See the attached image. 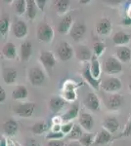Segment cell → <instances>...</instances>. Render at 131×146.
Here are the masks:
<instances>
[{"label": "cell", "mask_w": 131, "mask_h": 146, "mask_svg": "<svg viewBox=\"0 0 131 146\" xmlns=\"http://www.w3.org/2000/svg\"><path fill=\"white\" fill-rule=\"evenodd\" d=\"M6 100V92L4 89H0V102H4Z\"/></svg>", "instance_id": "cell-47"}, {"label": "cell", "mask_w": 131, "mask_h": 146, "mask_svg": "<svg viewBox=\"0 0 131 146\" xmlns=\"http://www.w3.org/2000/svg\"><path fill=\"white\" fill-rule=\"evenodd\" d=\"M32 55V42L30 41H25L24 43H22L20 49V56H21V60L23 62H28L30 58V56Z\"/></svg>", "instance_id": "cell-19"}, {"label": "cell", "mask_w": 131, "mask_h": 146, "mask_svg": "<svg viewBox=\"0 0 131 146\" xmlns=\"http://www.w3.org/2000/svg\"><path fill=\"white\" fill-rule=\"evenodd\" d=\"M78 113H79V105H78V103H73L70 107V109H69L65 114L62 115L64 123H65V122L73 121V119H75L78 116Z\"/></svg>", "instance_id": "cell-25"}, {"label": "cell", "mask_w": 131, "mask_h": 146, "mask_svg": "<svg viewBox=\"0 0 131 146\" xmlns=\"http://www.w3.org/2000/svg\"><path fill=\"white\" fill-rule=\"evenodd\" d=\"M95 138H96V135L91 133H83L81 137L78 139L82 146H91L93 143L95 142Z\"/></svg>", "instance_id": "cell-33"}, {"label": "cell", "mask_w": 131, "mask_h": 146, "mask_svg": "<svg viewBox=\"0 0 131 146\" xmlns=\"http://www.w3.org/2000/svg\"><path fill=\"white\" fill-rule=\"evenodd\" d=\"M75 51L71 48V46L67 42H63L59 45L58 49H57V55H58L59 58L62 62H67L70 60L73 56L75 55Z\"/></svg>", "instance_id": "cell-6"}, {"label": "cell", "mask_w": 131, "mask_h": 146, "mask_svg": "<svg viewBox=\"0 0 131 146\" xmlns=\"http://www.w3.org/2000/svg\"><path fill=\"white\" fill-rule=\"evenodd\" d=\"M82 129H82L81 126H79V125H75L73 129H71V131L69 133L68 135H67V137H68L69 139H71V140L79 139V138L81 137L82 135H83Z\"/></svg>", "instance_id": "cell-32"}, {"label": "cell", "mask_w": 131, "mask_h": 146, "mask_svg": "<svg viewBox=\"0 0 131 146\" xmlns=\"http://www.w3.org/2000/svg\"><path fill=\"white\" fill-rule=\"evenodd\" d=\"M47 146H66V144L61 139H54V140H50L47 143Z\"/></svg>", "instance_id": "cell-42"}, {"label": "cell", "mask_w": 131, "mask_h": 146, "mask_svg": "<svg viewBox=\"0 0 131 146\" xmlns=\"http://www.w3.org/2000/svg\"><path fill=\"white\" fill-rule=\"evenodd\" d=\"M121 25H124V27H131V17L126 15L125 17H123V19L121 20Z\"/></svg>", "instance_id": "cell-43"}, {"label": "cell", "mask_w": 131, "mask_h": 146, "mask_svg": "<svg viewBox=\"0 0 131 146\" xmlns=\"http://www.w3.org/2000/svg\"><path fill=\"white\" fill-rule=\"evenodd\" d=\"M16 146H21L20 144H18V143H16Z\"/></svg>", "instance_id": "cell-57"}, {"label": "cell", "mask_w": 131, "mask_h": 146, "mask_svg": "<svg viewBox=\"0 0 131 146\" xmlns=\"http://www.w3.org/2000/svg\"><path fill=\"white\" fill-rule=\"evenodd\" d=\"M0 146H8V140L6 137H1V141H0Z\"/></svg>", "instance_id": "cell-49"}, {"label": "cell", "mask_w": 131, "mask_h": 146, "mask_svg": "<svg viewBox=\"0 0 131 146\" xmlns=\"http://www.w3.org/2000/svg\"><path fill=\"white\" fill-rule=\"evenodd\" d=\"M52 124L53 125H63L64 120L62 118V116H55L52 119Z\"/></svg>", "instance_id": "cell-44"}, {"label": "cell", "mask_w": 131, "mask_h": 146, "mask_svg": "<svg viewBox=\"0 0 131 146\" xmlns=\"http://www.w3.org/2000/svg\"><path fill=\"white\" fill-rule=\"evenodd\" d=\"M67 100L63 96H52L49 100V108L52 112H60L66 105Z\"/></svg>", "instance_id": "cell-16"}, {"label": "cell", "mask_w": 131, "mask_h": 146, "mask_svg": "<svg viewBox=\"0 0 131 146\" xmlns=\"http://www.w3.org/2000/svg\"><path fill=\"white\" fill-rule=\"evenodd\" d=\"M49 129V125L46 123L45 121H39L36 122L32 128V131L33 133V135H41L44 133H46Z\"/></svg>", "instance_id": "cell-28"}, {"label": "cell", "mask_w": 131, "mask_h": 146, "mask_svg": "<svg viewBox=\"0 0 131 146\" xmlns=\"http://www.w3.org/2000/svg\"><path fill=\"white\" fill-rule=\"evenodd\" d=\"M73 126H75V124H73L71 122H65V123L62 125L61 131L65 135H68L69 133H70L71 131V129H73Z\"/></svg>", "instance_id": "cell-39"}, {"label": "cell", "mask_w": 131, "mask_h": 146, "mask_svg": "<svg viewBox=\"0 0 131 146\" xmlns=\"http://www.w3.org/2000/svg\"><path fill=\"white\" fill-rule=\"evenodd\" d=\"M123 103V96L118 94L116 95H112L109 96L108 100H107V107L111 111H116L121 107Z\"/></svg>", "instance_id": "cell-14"}, {"label": "cell", "mask_w": 131, "mask_h": 146, "mask_svg": "<svg viewBox=\"0 0 131 146\" xmlns=\"http://www.w3.org/2000/svg\"><path fill=\"white\" fill-rule=\"evenodd\" d=\"M46 1L47 0H35V2H36V4H37V7H38L41 11L44 10V7L46 5Z\"/></svg>", "instance_id": "cell-46"}, {"label": "cell", "mask_w": 131, "mask_h": 146, "mask_svg": "<svg viewBox=\"0 0 131 146\" xmlns=\"http://www.w3.org/2000/svg\"><path fill=\"white\" fill-rule=\"evenodd\" d=\"M8 146H16V143H14L11 140H8Z\"/></svg>", "instance_id": "cell-54"}, {"label": "cell", "mask_w": 131, "mask_h": 146, "mask_svg": "<svg viewBox=\"0 0 131 146\" xmlns=\"http://www.w3.org/2000/svg\"><path fill=\"white\" fill-rule=\"evenodd\" d=\"M112 22L111 20L108 18H102L101 20L98 21V23H96V32L100 35H108L110 32L112 31Z\"/></svg>", "instance_id": "cell-11"}, {"label": "cell", "mask_w": 131, "mask_h": 146, "mask_svg": "<svg viewBox=\"0 0 131 146\" xmlns=\"http://www.w3.org/2000/svg\"><path fill=\"white\" fill-rule=\"evenodd\" d=\"M61 128H62V125H53L51 131H61Z\"/></svg>", "instance_id": "cell-48"}, {"label": "cell", "mask_w": 131, "mask_h": 146, "mask_svg": "<svg viewBox=\"0 0 131 146\" xmlns=\"http://www.w3.org/2000/svg\"><path fill=\"white\" fill-rule=\"evenodd\" d=\"M106 1L111 4H120V3H122L124 0H106Z\"/></svg>", "instance_id": "cell-50"}, {"label": "cell", "mask_w": 131, "mask_h": 146, "mask_svg": "<svg viewBox=\"0 0 131 146\" xmlns=\"http://www.w3.org/2000/svg\"><path fill=\"white\" fill-rule=\"evenodd\" d=\"M101 87L107 93H115V92L121 90V88H122V82L120 81V79L116 78V77H112V78L105 80L103 83H102Z\"/></svg>", "instance_id": "cell-7"}, {"label": "cell", "mask_w": 131, "mask_h": 146, "mask_svg": "<svg viewBox=\"0 0 131 146\" xmlns=\"http://www.w3.org/2000/svg\"><path fill=\"white\" fill-rule=\"evenodd\" d=\"M39 60L46 70H52L56 65L57 60L55 55L50 51H42L39 56Z\"/></svg>", "instance_id": "cell-5"}, {"label": "cell", "mask_w": 131, "mask_h": 146, "mask_svg": "<svg viewBox=\"0 0 131 146\" xmlns=\"http://www.w3.org/2000/svg\"><path fill=\"white\" fill-rule=\"evenodd\" d=\"M85 33H86V25L82 22H75L73 23V27L71 29V38L75 40V42H78L84 37Z\"/></svg>", "instance_id": "cell-8"}, {"label": "cell", "mask_w": 131, "mask_h": 146, "mask_svg": "<svg viewBox=\"0 0 131 146\" xmlns=\"http://www.w3.org/2000/svg\"><path fill=\"white\" fill-rule=\"evenodd\" d=\"M78 85L73 81H67L64 86V90H77Z\"/></svg>", "instance_id": "cell-41"}, {"label": "cell", "mask_w": 131, "mask_h": 146, "mask_svg": "<svg viewBox=\"0 0 131 146\" xmlns=\"http://www.w3.org/2000/svg\"><path fill=\"white\" fill-rule=\"evenodd\" d=\"M9 27H10V19L8 16H4L0 21V33L2 36H5L9 30Z\"/></svg>", "instance_id": "cell-35"}, {"label": "cell", "mask_w": 131, "mask_h": 146, "mask_svg": "<svg viewBox=\"0 0 131 146\" xmlns=\"http://www.w3.org/2000/svg\"><path fill=\"white\" fill-rule=\"evenodd\" d=\"M120 121L115 117H108L104 120L103 122V128L109 131L111 133H115L120 129Z\"/></svg>", "instance_id": "cell-20"}, {"label": "cell", "mask_w": 131, "mask_h": 146, "mask_svg": "<svg viewBox=\"0 0 131 146\" xmlns=\"http://www.w3.org/2000/svg\"><path fill=\"white\" fill-rule=\"evenodd\" d=\"M131 40V35L123 31H118L113 36V42L116 46H124Z\"/></svg>", "instance_id": "cell-24"}, {"label": "cell", "mask_w": 131, "mask_h": 146, "mask_svg": "<svg viewBox=\"0 0 131 146\" xmlns=\"http://www.w3.org/2000/svg\"><path fill=\"white\" fill-rule=\"evenodd\" d=\"M12 31H13V34L15 35V37H17L18 39L25 38L28 32L27 23L23 22V21H17L12 27Z\"/></svg>", "instance_id": "cell-12"}, {"label": "cell", "mask_w": 131, "mask_h": 146, "mask_svg": "<svg viewBox=\"0 0 131 146\" xmlns=\"http://www.w3.org/2000/svg\"><path fill=\"white\" fill-rule=\"evenodd\" d=\"M78 122H79L80 126L82 127V129L87 131H92V129L94 128V119H93L92 115L90 113H81L79 119H78Z\"/></svg>", "instance_id": "cell-15"}, {"label": "cell", "mask_w": 131, "mask_h": 146, "mask_svg": "<svg viewBox=\"0 0 131 146\" xmlns=\"http://www.w3.org/2000/svg\"><path fill=\"white\" fill-rule=\"evenodd\" d=\"M13 1H14V0H3V2H5V3H7V4L13 3Z\"/></svg>", "instance_id": "cell-55"}, {"label": "cell", "mask_w": 131, "mask_h": 146, "mask_svg": "<svg viewBox=\"0 0 131 146\" xmlns=\"http://www.w3.org/2000/svg\"><path fill=\"white\" fill-rule=\"evenodd\" d=\"M28 90L23 85L18 86L14 91L12 92V98L14 100H23L28 98Z\"/></svg>", "instance_id": "cell-26"}, {"label": "cell", "mask_w": 131, "mask_h": 146, "mask_svg": "<svg viewBox=\"0 0 131 146\" xmlns=\"http://www.w3.org/2000/svg\"><path fill=\"white\" fill-rule=\"evenodd\" d=\"M92 0H79V4H81V5H86V4L90 3Z\"/></svg>", "instance_id": "cell-51"}, {"label": "cell", "mask_w": 131, "mask_h": 146, "mask_svg": "<svg viewBox=\"0 0 131 146\" xmlns=\"http://www.w3.org/2000/svg\"><path fill=\"white\" fill-rule=\"evenodd\" d=\"M68 146H82V145H81V143H80L79 141H78V142H75V141H73V142H71Z\"/></svg>", "instance_id": "cell-52"}, {"label": "cell", "mask_w": 131, "mask_h": 146, "mask_svg": "<svg viewBox=\"0 0 131 146\" xmlns=\"http://www.w3.org/2000/svg\"><path fill=\"white\" fill-rule=\"evenodd\" d=\"M18 78V71L14 67H6L3 70V81L6 84H14Z\"/></svg>", "instance_id": "cell-22"}, {"label": "cell", "mask_w": 131, "mask_h": 146, "mask_svg": "<svg viewBox=\"0 0 131 146\" xmlns=\"http://www.w3.org/2000/svg\"><path fill=\"white\" fill-rule=\"evenodd\" d=\"M3 56L8 60H15L17 58V50L16 47L12 42H7L2 48Z\"/></svg>", "instance_id": "cell-27"}, {"label": "cell", "mask_w": 131, "mask_h": 146, "mask_svg": "<svg viewBox=\"0 0 131 146\" xmlns=\"http://www.w3.org/2000/svg\"><path fill=\"white\" fill-rule=\"evenodd\" d=\"M120 136H125V137H129V136H131V115H130V118L128 120L127 124H126L125 128L123 129V131L120 135Z\"/></svg>", "instance_id": "cell-40"}, {"label": "cell", "mask_w": 131, "mask_h": 146, "mask_svg": "<svg viewBox=\"0 0 131 146\" xmlns=\"http://www.w3.org/2000/svg\"><path fill=\"white\" fill-rule=\"evenodd\" d=\"M90 69H91L93 76L97 79H100V76H101V65H100L98 58L96 56H92L91 63H90Z\"/></svg>", "instance_id": "cell-31"}, {"label": "cell", "mask_w": 131, "mask_h": 146, "mask_svg": "<svg viewBox=\"0 0 131 146\" xmlns=\"http://www.w3.org/2000/svg\"><path fill=\"white\" fill-rule=\"evenodd\" d=\"M35 103L27 102V103H21L16 106H14V112L16 115L22 117V118H30L32 116L35 110Z\"/></svg>", "instance_id": "cell-4"}, {"label": "cell", "mask_w": 131, "mask_h": 146, "mask_svg": "<svg viewBox=\"0 0 131 146\" xmlns=\"http://www.w3.org/2000/svg\"><path fill=\"white\" fill-rule=\"evenodd\" d=\"M63 98L67 101H75L77 98V95L75 90H64Z\"/></svg>", "instance_id": "cell-37"}, {"label": "cell", "mask_w": 131, "mask_h": 146, "mask_svg": "<svg viewBox=\"0 0 131 146\" xmlns=\"http://www.w3.org/2000/svg\"><path fill=\"white\" fill-rule=\"evenodd\" d=\"M84 103L85 106L89 110H91L92 112H98L100 110V107H101L99 98L96 96V94L92 93V92L87 94L86 98L84 100Z\"/></svg>", "instance_id": "cell-9"}, {"label": "cell", "mask_w": 131, "mask_h": 146, "mask_svg": "<svg viewBox=\"0 0 131 146\" xmlns=\"http://www.w3.org/2000/svg\"><path fill=\"white\" fill-rule=\"evenodd\" d=\"M106 51V44L103 42H96L93 45V55L96 56L97 58L101 56L103 53Z\"/></svg>", "instance_id": "cell-36"}, {"label": "cell", "mask_w": 131, "mask_h": 146, "mask_svg": "<svg viewBox=\"0 0 131 146\" xmlns=\"http://www.w3.org/2000/svg\"><path fill=\"white\" fill-rule=\"evenodd\" d=\"M104 71L105 73L109 75H116L122 71V65L121 62L118 58L114 56H109L105 62L104 65Z\"/></svg>", "instance_id": "cell-2"}, {"label": "cell", "mask_w": 131, "mask_h": 146, "mask_svg": "<svg viewBox=\"0 0 131 146\" xmlns=\"http://www.w3.org/2000/svg\"><path fill=\"white\" fill-rule=\"evenodd\" d=\"M116 58L121 62H130L131 60V49L125 46H120L116 49Z\"/></svg>", "instance_id": "cell-23"}, {"label": "cell", "mask_w": 131, "mask_h": 146, "mask_svg": "<svg viewBox=\"0 0 131 146\" xmlns=\"http://www.w3.org/2000/svg\"><path fill=\"white\" fill-rule=\"evenodd\" d=\"M54 6L56 8V11L58 12V14L63 15L70 9L71 1L70 0H55Z\"/></svg>", "instance_id": "cell-29"}, {"label": "cell", "mask_w": 131, "mask_h": 146, "mask_svg": "<svg viewBox=\"0 0 131 146\" xmlns=\"http://www.w3.org/2000/svg\"><path fill=\"white\" fill-rule=\"evenodd\" d=\"M127 16H129V17H131V4L129 5V7H128V10H127Z\"/></svg>", "instance_id": "cell-53"}, {"label": "cell", "mask_w": 131, "mask_h": 146, "mask_svg": "<svg viewBox=\"0 0 131 146\" xmlns=\"http://www.w3.org/2000/svg\"><path fill=\"white\" fill-rule=\"evenodd\" d=\"M25 146H40V144L35 139H33V138H28Z\"/></svg>", "instance_id": "cell-45"}, {"label": "cell", "mask_w": 131, "mask_h": 146, "mask_svg": "<svg viewBox=\"0 0 131 146\" xmlns=\"http://www.w3.org/2000/svg\"><path fill=\"white\" fill-rule=\"evenodd\" d=\"M19 131L18 123L13 119L7 120L3 124V131L7 136H14Z\"/></svg>", "instance_id": "cell-18"}, {"label": "cell", "mask_w": 131, "mask_h": 146, "mask_svg": "<svg viewBox=\"0 0 131 146\" xmlns=\"http://www.w3.org/2000/svg\"><path fill=\"white\" fill-rule=\"evenodd\" d=\"M113 139V136H112V133H110L109 131H107L106 129H102L101 131L98 133V135H96V138H95V145H105L107 143H109L110 141H112Z\"/></svg>", "instance_id": "cell-21"}, {"label": "cell", "mask_w": 131, "mask_h": 146, "mask_svg": "<svg viewBox=\"0 0 131 146\" xmlns=\"http://www.w3.org/2000/svg\"><path fill=\"white\" fill-rule=\"evenodd\" d=\"M37 40L41 43H50L54 38V30L46 23H40L36 29Z\"/></svg>", "instance_id": "cell-1"}, {"label": "cell", "mask_w": 131, "mask_h": 146, "mask_svg": "<svg viewBox=\"0 0 131 146\" xmlns=\"http://www.w3.org/2000/svg\"><path fill=\"white\" fill-rule=\"evenodd\" d=\"M37 4L35 0H27V15L30 20H34L37 14Z\"/></svg>", "instance_id": "cell-30"}, {"label": "cell", "mask_w": 131, "mask_h": 146, "mask_svg": "<svg viewBox=\"0 0 131 146\" xmlns=\"http://www.w3.org/2000/svg\"><path fill=\"white\" fill-rule=\"evenodd\" d=\"M82 76L93 89H95V90H99L100 86H101V82H100V79H97L93 76L91 69H90V65L86 64L84 66V68H83V71H82Z\"/></svg>", "instance_id": "cell-10"}, {"label": "cell", "mask_w": 131, "mask_h": 146, "mask_svg": "<svg viewBox=\"0 0 131 146\" xmlns=\"http://www.w3.org/2000/svg\"><path fill=\"white\" fill-rule=\"evenodd\" d=\"M28 79H30V82L32 83V85L39 87L45 82L46 76H45V73L41 67L34 66L30 68V71H28Z\"/></svg>", "instance_id": "cell-3"}, {"label": "cell", "mask_w": 131, "mask_h": 146, "mask_svg": "<svg viewBox=\"0 0 131 146\" xmlns=\"http://www.w3.org/2000/svg\"><path fill=\"white\" fill-rule=\"evenodd\" d=\"M14 10L19 16L24 15L27 11V0H16Z\"/></svg>", "instance_id": "cell-34"}, {"label": "cell", "mask_w": 131, "mask_h": 146, "mask_svg": "<svg viewBox=\"0 0 131 146\" xmlns=\"http://www.w3.org/2000/svg\"><path fill=\"white\" fill-rule=\"evenodd\" d=\"M128 89H129V91L131 92V78L129 80V83H128Z\"/></svg>", "instance_id": "cell-56"}, {"label": "cell", "mask_w": 131, "mask_h": 146, "mask_svg": "<svg viewBox=\"0 0 131 146\" xmlns=\"http://www.w3.org/2000/svg\"><path fill=\"white\" fill-rule=\"evenodd\" d=\"M73 25V19L71 15L65 16L61 20V22L59 23L58 25V32L62 35L68 34L69 32H71V29Z\"/></svg>", "instance_id": "cell-13"}, {"label": "cell", "mask_w": 131, "mask_h": 146, "mask_svg": "<svg viewBox=\"0 0 131 146\" xmlns=\"http://www.w3.org/2000/svg\"><path fill=\"white\" fill-rule=\"evenodd\" d=\"M94 56L90 49H88L86 46H78L75 49V56L80 62H88L91 60L92 56Z\"/></svg>", "instance_id": "cell-17"}, {"label": "cell", "mask_w": 131, "mask_h": 146, "mask_svg": "<svg viewBox=\"0 0 131 146\" xmlns=\"http://www.w3.org/2000/svg\"><path fill=\"white\" fill-rule=\"evenodd\" d=\"M65 136L62 131H51L48 135H46V139L48 140H54V139H62Z\"/></svg>", "instance_id": "cell-38"}]
</instances>
